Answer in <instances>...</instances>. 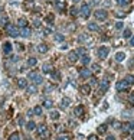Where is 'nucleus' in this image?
<instances>
[{
  "label": "nucleus",
  "instance_id": "f257e3e1",
  "mask_svg": "<svg viewBox=\"0 0 134 140\" xmlns=\"http://www.w3.org/2000/svg\"><path fill=\"white\" fill-rule=\"evenodd\" d=\"M6 30H7V35H9V36H12V38L19 36V33H20V30H19L16 26H13V25H9Z\"/></svg>",
  "mask_w": 134,
  "mask_h": 140
},
{
  "label": "nucleus",
  "instance_id": "f03ea898",
  "mask_svg": "<svg viewBox=\"0 0 134 140\" xmlns=\"http://www.w3.org/2000/svg\"><path fill=\"white\" fill-rule=\"evenodd\" d=\"M38 133H39L40 139H48V136H49V133H48V129L45 124H40L38 126Z\"/></svg>",
  "mask_w": 134,
  "mask_h": 140
},
{
  "label": "nucleus",
  "instance_id": "7ed1b4c3",
  "mask_svg": "<svg viewBox=\"0 0 134 140\" xmlns=\"http://www.w3.org/2000/svg\"><path fill=\"white\" fill-rule=\"evenodd\" d=\"M128 87H130V84H128L126 80H121V81H118V82H117V85H115L117 91H126V90H128Z\"/></svg>",
  "mask_w": 134,
  "mask_h": 140
},
{
  "label": "nucleus",
  "instance_id": "20e7f679",
  "mask_svg": "<svg viewBox=\"0 0 134 140\" xmlns=\"http://www.w3.org/2000/svg\"><path fill=\"white\" fill-rule=\"evenodd\" d=\"M108 54H110V49L107 48V46H101V48L98 49V56L101 59H105L108 56Z\"/></svg>",
  "mask_w": 134,
  "mask_h": 140
},
{
  "label": "nucleus",
  "instance_id": "39448f33",
  "mask_svg": "<svg viewBox=\"0 0 134 140\" xmlns=\"http://www.w3.org/2000/svg\"><path fill=\"white\" fill-rule=\"evenodd\" d=\"M29 78L35 81V84H42V81H43V78L40 77V75H38L36 72H30V74H29Z\"/></svg>",
  "mask_w": 134,
  "mask_h": 140
},
{
  "label": "nucleus",
  "instance_id": "423d86ee",
  "mask_svg": "<svg viewBox=\"0 0 134 140\" xmlns=\"http://www.w3.org/2000/svg\"><path fill=\"white\" fill-rule=\"evenodd\" d=\"M90 13H91L90 6H88L87 3H82V6H81V15H82L84 18H88V16H90Z\"/></svg>",
  "mask_w": 134,
  "mask_h": 140
},
{
  "label": "nucleus",
  "instance_id": "0eeeda50",
  "mask_svg": "<svg viewBox=\"0 0 134 140\" xmlns=\"http://www.w3.org/2000/svg\"><path fill=\"white\" fill-rule=\"evenodd\" d=\"M95 19L97 20H105L107 19V10H97L95 12Z\"/></svg>",
  "mask_w": 134,
  "mask_h": 140
},
{
  "label": "nucleus",
  "instance_id": "6e6552de",
  "mask_svg": "<svg viewBox=\"0 0 134 140\" xmlns=\"http://www.w3.org/2000/svg\"><path fill=\"white\" fill-rule=\"evenodd\" d=\"M108 87H110L108 80H102V82L100 84V92H101V94H104V92L108 90Z\"/></svg>",
  "mask_w": 134,
  "mask_h": 140
},
{
  "label": "nucleus",
  "instance_id": "1a4fd4ad",
  "mask_svg": "<svg viewBox=\"0 0 134 140\" xmlns=\"http://www.w3.org/2000/svg\"><path fill=\"white\" fill-rule=\"evenodd\" d=\"M56 9H58V10H65V7H66V3H65V0H56Z\"/></svg>",
  "mask_w": 134,
  "mask_h": 140
},
{
  "label": "nucleus",
  "instance_id": "9d476101",
  "mask_svg": "<svg viewBox=\"0 0 134 140\" xmlns=\"http://www.w3.org/2000/svg\"><path fill=\"white\" fill-rule=\"evenodd\" d=\"M79 75L82 78H90L91 77V71L88 69V68H82V69L79 71Z\"/></svg>",
  "mask_w": 134,
  "mask_h": 140
},
{
  "label": "nucleus",
  "instance_id": "9b49d317",
  "mask_svg": "<svg viewBox=\"0 0 134 140\" xmlns=\"http://www.w3.org/2000/svg\"><path fill=\"white\" fill-rule=\"evenodd\" d=\"M68 58H69L71 62H76V61H78V54H76V51H71V52H69Z\"/></svg>",
  "mask_w": 134,
  "mask_h": 140
},
{
  "label": "nucleus",
  "instance_id": "f8f14e48",
  "mask_svg": "<svg viewBox=\"0 0 134 140\" xmlns=\"http://www.w3.org/2000/svg\"><path fill=\"white\" fill-rule=\"evenodd\" d=\"M12 48H13V46H12L10 42H6V43L3 45V52L6 54V55H9V54L12 52Z\"/></svg>",
  "mask_w": 134,
  "mask_h": 140
},
{
  "label": "nucleus",
  "instance_id": "ddd939ff",
  "mask_svg": "<svg viewBox=\"0 0 134 140\" xmlns=\"http://www.w3.org/2000/svg\"><path fill=\"white\" fill-rule=\"evenodd\" d=\"M81 92H82V94H85V95H88V94L91 92V85H88V84L82 85V87H81Z\"/></svg>",
  "mask_w": 134,
  "mask_h": 140
},
{
  "label": "nucleus",
  "instance_id": "4468645a",
  "mask_svg": "<svg viewBox=\"0 0 134 140\" xmlns=\"http://www.w3.org/2000/svg\"><path fill=\"white\" fill-rule=\"evenodd\" d=\"M88 29H90L91 32H97V30H100V28H98V25H97V23L91 22V23H88Z\"/></svg>",
  "mask_w": 134,
  "mask_h": 140
},
{
  "label": "nucleus",
  "instance_id": "2eb2a0df",
  "mask_svg": "<svg viewBox=\"0 0 134 140\" xmlns=\"http://www.w3.org/2000/svg\"><path fill=\"white\" fill-rule=\"evenodd\" d=\"M124 59H126V54H124V52H117L115 54V61L121 62V61H124Z\"/></svg>",
  "mask_w": 134,
  "mask_h": 140
},
{
  "label": "nucleus",
  "instance_id": "dca6fc26",
  "mask_svg": "<svg viewBox=\"0 0 134 140\" xmlns=\"http://www.w3.org/2000/svg\"><path fill=\"white\" fill-rule=\"evenodd\" d=\"M36 64H38V59L35 58V56H30V58L28 59V65H29L30 68H33V66L36 65Z\"/></svg>",
  "mask_w": 134,
  "mask_h": 140
},
{
  "label": "nucleus",
  "instance_id": "f3484780",
  "mask_svg": "<svg viewBox=\"0 0 134 140\" xmlns=\"http://www.w3.org/2000/svg\"><path fill=\"white\" fill-rule=\"evenodd\" d=\"M17 85L20 87V88H28V82H26L25 78H20V80L17 81Z\"/></svg>",
  "mask_w": 134,
  "mask_h": 140
},
{
  "label": "nucleus",
  "instance_id": "a211bd4d",
  "mask_svg": "<svg viewBox=\"0 0 134 140\" xmlns=\"http://www.w3.org/2000/svg\"><path fill=\"white\" fill-rule=\"evenodd\" d=\"M26 25H28V20H26L25 18H20V19H19V23H17L19 28H26Z\"/></svg>",
  "mask_w": 134,
  "mask_h": 140
},
{
  "label": "nucleus",
  "instance_id": "6ab92c4d",
  "mask_svg": "<svg viewBox=\"0 0 134 140\" xmlns=\"http://www.w3.org/2000/svg\"><path fill=\"white\" fill-rule=\"evenodd\" d=\"M38 51H39L40 54H45V52L48 51V46L45 43H40V45H38Z\"/></svg>",
  "mask_w": 134,
  "mask_h": 140
},
{
  "label": "nucleus",
  "instance_id": "aec40b11",
  "mask_svg": "<svg viewBox=\"0 0 134 140\" xmlns=\"http://www.w3.org/2000/svg\"><path fill=\"white\" fill-rule=\"evenodd\" d=\"M42 72H45V74H48V72H52L51 65H49V64H46V65H45V64H43V66H42Z\"/></svg>",
  "mask_w": 134,
  "mask_h": 140
},
{
  "label": "nucleus",
  "instance_id": "412c9836",
  "mask_svg": "<svg viewBox=\"0 0 134 140\" xmlns=\"http://www.w3.org/2000/svg\"><path fill=\"white\" fill-rule=\"evenodd\" d=\"M20 33H22L25 38L30 36V29H28V28H22V30H20Z\"/></svg>",
  "mask_w": 134,
  "mask_h": 140
},
{
  "label": "nucleus",
  "instance_id": "4be33fe9",
  "mask_svg": "<svg viewBox=\"0 0 134 140\" xmlns=\"http://www.w3.org/2000/svg\"><path fill=\"white\" fill-rule=\"evenodd\" d=\"M43 107L45 108H52L53 107V103H52L51 100H45L43 101Z\"/></svg>",
  "mask_w": 134,
  "mask_h": 140
},
{
  "label": "nucleus",
  "instance_id": "5701e85b",
  "mask_svg": "<svg viewBox=\"0 0 134 140\" xmlns=\"http://www.w3.org/2000/svg\"><path fill=\"white\" fill-rule=\"evenodd\" d=\"M26 129H28V130H35V129H36V123H35V121H29L28 124H26Z\"/></svg>",
  "mask_w": 134,
  "mask_h": 140
},
{
  "label": "nucleus",
  "instance_id": "b1692460",
  "mask_svg": "<svg viewBox=\"0 0 134 140\" xmlns=\"http://www.w3.org/2000/svg\"><path fill=\"white\" fill-rule=\"evenodd\" d=\"M33 113H35L36 116H42V107H40V106L33 107Z\"/></svg>",
  "mask_w": 134,
  "mask_h": 140
},
{
  "label": "nucleus",
  "instance_id": "393cba45",
  "mask_svg": "<svg viewBox=\"0 0 134 140\" xmlns=\"http://www.w3.org/2000/svg\"><path fill=\"white\" fill-rule=\"evenodd\" d=\"M75 114L76 116H82L84 114V107L82 106H78V107L75 108Z\"/></svg>",
  "mask_w": 134,
  "mask_h": 140
},
{
  "label": "nucleus",
  "instance_id": "a878e982",
  "mask_svg": "<svg viewBox=\"0 0 134 140\" xmlns=\"http://www.w3.org/2000/svg\"><path fill=\"white\" fill-rule=\"evenodd\" d=\"M81 61H82V64H84V65H88V64H90V61H91V59H90V56H88V55H82V58H81Z\"/></svg>",
  "mask_w": 134,
  "mask_h": 140
},
{
  "label": "nucleus",
  "instance_id": "bb28decb",
  "mask_svg": "<svg viewBox=\"0 0 134 140\" xmlns=\"http://www.w3.org/2000/svg\"><path fill=\"white\" fill-rule=\"evenodd\" d=\"M124 80H126V81L128 82L130 85H133V84H134V75H127V77L124 78Z\"/></svg>",
  "mask_w": 134,
  "mask_h": 140
},
{
  "label": "nucleus",
  "instance_id": "cd10ccee",
  "mask_svg": "<svg viewBox=\"0 0 134 140\" xmlns=\"http://www.w3.org/2000/svg\"><path fill=\"white\" fill-rule=\"evenodd\" d=\"M36 91H38L36 85H30V87H28V92H29V94H35Z\"/></svg>",
  "mask_w": 134,
  "mask_h": 140
},
{
  "label": "nucleus",
  "instance_id": "c85d7f7f",
  "mask_svg": "<svg viewBox=\"0 0 134 140\" xmlns=\"http://www.w3.org/2000/svg\"><path fill=\"white\" fill-rule=\"evenodd\" d=\"M105 132H107V124H101L98 127V133H100V134H102V133H105Z\"/></svg>",
  "mask_w": 134,
  "mask_h": 140
},
{
  "label": "nucleus",
  "instance_id": "c756f323",
  "mask_svg": "<svg viewBox=\"0 0 134 140\" xmlns=\"http://www.w3.org/2000/svg\"><path fill=\"white\" fill-rule=\"evenodd\" d=\"M9 140H20V136H19V133H12Z\"/></svg>",
  "mask_w": 134,
  "mask_h": 140
},
{
  "label": "nucleus",
  "instance_id": "7c9ffc66",
  "mask_svg": "<svg viewBox=\"0 0 134 140\" xmlns=\"http://www.w3.org/2000/svg\"><path fill=\"white\" fill-rule=\"evenodd\" d=\"M51 118H52V120H58V118H59V113H58V111H52V113H51Z\"/></svg>",
  "mask_w": 134,
  "mask_h": 140
},
{
  "label": "nucleus",
  "instance_id": "2f4dec72",
  "mask_svg": "<svg viewBox=\"0 0 134 140\" xmlns=\"http://www.w3.org/2000/svg\"><path fill=\"white\" fill-rule=\"evenodd\" d=\"M90 41H91V39L87 36V35H81V36H79V42H90Z\"/></svg>",
  "mask_w": 134,
  "mask_h": 140
},
{
  "label": "nucleus",
  "instance_id": "473e14b6",
  "mask_svg": "<svg viewBox=\"0 0 134 140\" xmlns=\"http://www.w3.org/2000/svg\"><path fill=\"white\" fill-rule=\"evenodd\" d=\"M69 103H71V101H69V98H64V100H62V107L66 108L69 106Z\"/></svg>",
  "mask_w": 134,
  "mask_h": 140
},
{
  "label": "nucleus",
  "instance_id": "72a5a7b5",
  "mask_svg": "<svg viewBox=\"0 0 134 140\" xmlns=\"http://www.w3.org/2000/svg\"><path fill=\"white\" fill-rule=\"evenodd\" d=\"M131 0H117V3L120 4V6H126V4H128Z\"/></svg>",
  "mask_w": 134,
  "mask_h": 140
},
{
  "label": "nucleus",
  "instance_id": "f704fd0d",
  "mask_svg": "<svg viewBox=\"0 0 134 140\" xmlns=\"http://www.w3.org/2000/svg\"><path fill=\"white\" fill-rule=\"evenodd\" d=\"M52 77L59 80V78H61V72H59V71H52Z\"/></svg>",
  "mask_w": 134,
  "mask_h": 140
},
{
  "label": "nucleus",
  "instance_id": "c9c22d12",
  "mask_svg": "<svg viewBox=\"0 0 134 140\" xmlns=\"http://www.w3.org/2000/svg\"><path fill=\"white\" fill-rule=\"evenodd\" d=\"M53 19H55V18H53V15H48V16H46V22L52 25V23H53Z\"/></svg>",
  "mask_w": 134,
  "mask_h": 140
},
{
  "label": "nucleus",
  "instance_id": "e433bc0d",
  "mask_svg": "<svg viewBox=\"0 0 134 140\" xmlns=\"http://www.w3.org/2000/svg\"><path fill=\"white\" fill-rule=\"evenodd\" d=\"M123 36L124 38H131V30L130 29H126V30H124V33H123Z\"/></svg>",
  "mask_w": 134,
  "mask_h": 140
},
{
  "label": "nucleus",
  "instance_id": "4c0bfd02",
  "mask_svg": "<svg viewBox=\"0 0 134 140\" xmlns=\"http://www.w3.org/2000/svg\"><path fill=\"white\" fill-rule=\"evenodd\" d=\"M55 41L62 42V41H64V35H59V33H56V35H55Z\"/></svg>",
  "mask_w": 134,
  "mask_h": 140
},
{
  "label": "nucleus",
  "instance_id": "58836bf2",
  "mask_svg": "<svg viewBox=\"0 0 134 140\" xmlns=\"http://www.w3.org/2000/svg\"><path fill=\"white\" fill-rule=\"evenodd\" d=\"M100 69H101V66L98 65V64H94V65H92V71H94V72H100Z\"/></svg>",
  "mask_w": 134,
  "mask_h": 140
},
{
  "label": "nucleus",
  "instance_id": "ea45409f",
  "mask_svg": "<svg viewBox=\"0 0 134 140\" xmlns=\"http://www.w3.org/2000/svg\"><path fill=\"white\" fill-rule=\"evenodd\" d=\"M33 26H35V28H40L42 23H40V20H33Z\"/></svg>",
  "mask_w": 134,
  "mask_h": 140
},
{
  "label": "nucleus",
  "instance_id": "a19ab883",
  "mask_svg": "<svg viewBox=\"0 0 134 140\" xmlns=\"http://www.w3.org/2000/svg\"><path fill=\"white\" fill-rule=\"evenodd\" d=\"M84 52H85V49H84V48L76 49V54H78V55H84Z\"/></svg>",
  "mask_w": 134,
  "mask_h": 140
},
{
  "label": "nucleus",
  "instance_id": "79ce46f5",
  "mask_svg": "<svg viewBox=\"0 0 134 140\" xmlns=\"http://www.w3.org/2000/svg\"><path fill=\"white\" fill-rule=\"evenodd\" d=\"M52 90H55V87H53V85H48V87H46V90H45V91H46V92H51Z\"/></svg>",
  "mask_w": 134,
  "mask_h": 140
},
{
  "label": "nucleus",
  "instance_id": "37998d69",
  "mask_svg": "<svg viewBox=\"0 0 134 140\" xmlns=\"http://www.w3.org/2000/svg\"><path fill=\"white\" fill-rule=\"evenodd\" d=\"M115 28H117V29H123V22H117L115 23Z\"/></svg>",
  "mask_w": 134,
  "mask_h": 140
},
{
  "label": "nucleus",
  "instance_id": "c03bdc74",
  "mask_svg": "<svg viewBox=\"0 0 134 140\" xmlns=\"http://www.w3.org/2000/svg\"><path fill=\"white\" fill-rule=\"evenodd\" d=\"M88 140H98V137L95 134H91V136H88Z\"/></svg>",
  "mask_w": 134,
  "mask_h": 140
},
{
  "label": "nucleus",
  "instance_id": "a18cd8bd",
  "mask_svg": "<svg viewBox=\"0 0 134 140\" xmlns=\"http://www.w3.org/2000/svg\"><path fill=\"white\" fill-rule=\"evenodd\" d=\"M0 23H2V25H3V26H6V25H7V18H3V19H2V22H0Z\"/></svg>",
  "mask_w": 134,
  "mask_h": 140
},
{
  "label": "nucleus",
  "instance_id": "49530a36",
  "mask_svg": "<svg viewBox=\"0 0 134 140\" xmlns=\"http://www.w3.org/2000/svg\"><path fill=\"white\" fill-rule=\"evenodd\" d=\"M43 33H45V35H49V33H52V29H51V28H46Z\"/></svg>",
  "mask_w": 134,
  "mask_h": 140
},
{
  "label": "nucleus",
  "instance_id": "de8ad7c7",
  "mask_svg": "<svg viewBox=\"0 0 134 140\" xmlns=\"http://www.w3.org/2000/svg\"><path fill=\"white\" fill-rule=\"evenodd\" d=\"M71 15H72V16H75V15H76V9H75V7L71 9Z\"/></svg>",
  "mask_w": 134,
  "mask_h": 140
},
{
  "label": "nucleus",
  "instance_id": "09e8293b",
  "mask_svg": "<svg viewBox=\"0 0 134 140\" xmlns=\"http://www.w3.org/2000/svg\"><path fill=\"white\" fill-rule=\"evenodd\" d=\"M130 45H131V46H134V35L131 36V39H130Z\"/></svg>",
  "mask_w": 134,
  "mask_h": 140
},
{
  "label": "nucleus",
  "instance_id": "8fccbe9b",
  "mask_svg": "<svg viewBox=\"0 0 134 140\" xmlns=\"http://www.w3.org/2000/svg\"><path fill=\"white\" fill-rule=\"evenodd\" d=\"M115 16H117V18H124V13H118V12H117Z\"/></svg>",
  "mask_w": 134,
  "mask_h": 140
},
{
  "label": "nucleus",
  "instance_id": "3c124183",
  "mask_svg": "<svg viewBox=\"0 0 134 140\" xmlns=\"http://www.w3.org/2000/svg\"><path fill=\"white\" fill-rule=\"evenodd\" d=\"M130 103H134V95H133V94L130 95Z\"/></svg>",
  "mask_w": 134,
  "mask_h": 140
},
{
  "label": "nucleus",
  "instance_id": "603ef678",
  "mask_svg": "<svg viewBox=\"0 0 134 140\" xmlns=\"http://www.w3.org/2000/svg\"><path fill=\"white\" fill-rule=\"evenodd\" d=\"M58 140H68V137H66V136H62V137H59Z\"/></svg>",
  "mask_w": 134,
  "mask_h": 140
},
{
  "label": "nucleus",
  "instance_id": "864d4df0",
  "mask_svg": "<svg viewBox=\"0 0 134 140\" xmlns=\"http://www.w3.org/2000/svg\"><path fill=\"white\" fill-rule=\"evenodd\" d=\"M107 140H114V136H108L107 137Z\"/></svg>",
  "mask_w": 134,
  "mask_h": 140
},
{
  "label": "nucleus",
  "instance_id": "5fc2aeb1",
  "mask_svg": "<svg viewBox=\"0 0 134 140\" xmlns=\"http://www.w3.org/2000/svg\"><path fill=\"white\" fill-rule=\"evenodd\" d=\"M133 139H134V133H133Z\"/></svg>",
  "mask_w": 134,
  "mask_h": 140
},
{
  "label": "nucleus",
  "instance_id": "6e6d98bb",
  "mask_svg": "<svg viewBox=\"0 0 134 140\" xmlns=\"http://www.w3.org/2000/svg\"><path fill=\"white\" fill-rule=\"evenodd\" d=\"M29 140H32V139H29Z\"/></svg>",
  "mask_w": 134,
  "mask_h": 140
}]
</instances>
